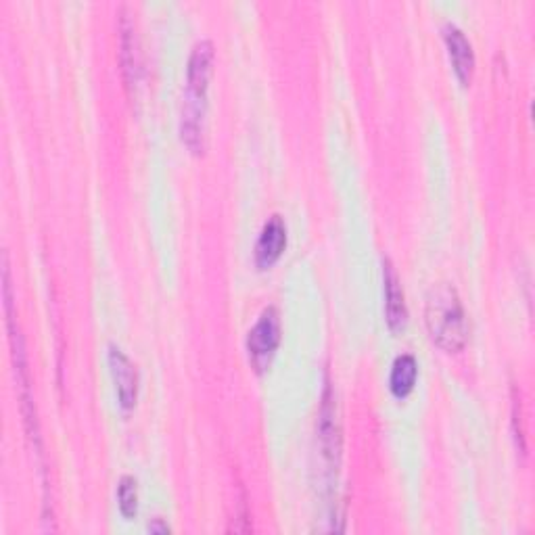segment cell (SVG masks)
I'll return each instance as SVG.
<instances>
[{"instance_id":"obj_10","label":"cell","mask_w":535,"mask_h":535,"mask_svg":"<svg viewBox=\"0 0 535 535\" xmlns=\"http://www.w3.org/2000/svg\"><path fill=\"white\" fill-rule=\"evenodd\" d=\"M416 377H418V364L414 356L402 354L395 358L391 366V377H389V387L395 398H406V395L414 389Z\"/></svg>"},{"instance_id":"obj_5","label":"cell","mask_w":535,"mask_h":535,"mask_svg":"<svg viewBox=\"0 0 535 535\" xmlns=\"http://www.w3.org/2000/svg\"><path fill=\"white\" fill-rule=\"evenodd\" d=\"M441 34H444L450 61L454 65V72L460 84L469 86L473 80V72H475V53H473L471 40L464 36V32L456 26V23H446Z\"/></svg>"},{"instance_id":"obj_6","label":"cell","mask_w":535,"mask_h":535,"mask_svg":"<svg viewBox=\"0 0 535 535\" xmlns=\"http://www.w3.org/2000/svg\"><path fill=\"white\" fill-rule=\"evenodd\" d=\"M109 366L115 381V391H118V400L124 410L134 408L136 395H138V372L130 358L120 350V347H109Z\"/></svg>"},{"instance_id":"obj_11","label":"cell","mask_w":535,"mask_h":535,"mask_svg":"<svg viewBox=\"0 0 535 535\" xmlns=\"http://www.w3.org/2000/svg\"><path fill=\"white\" fill-rule=\"evenodd\" d=\"M118 504L122 515L126 519L134 517L136 510H138V487H136V479L134 477H122L120 485H118Z\"/></svg>"},{"instance_id":"obj_1","label":"cell","mask_w":535,"mask_h":535,"mask_svg":"<svg viewBox=\"0 0 535 535\" xmlns=\"http://www.w3.org/2000/svg\"><path fill=\"white\" fill-rule=\"evenodd\" d=\"M214 44L199 40L189 57L186 67V92L180 113L182 143L195 155L205 151V115H207V90L212 80Z\"/></svg>"},{"instance_id":"obj_8","label":"cell","mask_w":535,"mask_h":535,"mask_svg":"<svg viewBox=\"0 0 535 535\" xmlns=\"http://www.w3.org/2000/svg\"><path fill=\"white\" fill-rule=\"evenodd\" d=\"M383 285H385V316L391 331H402L408 322V308L400 276L389 260L383 262Z\"/></svg>"},{"instance_id":"obj_9","label":"cell","mask_w":535,"mask_h":535,"mask_svg":"<svg viewBox=\"0 0 535 535\" xmlns=\"http://www.w3.org/2000/svg\"><path fill=\"white\" fill-rule=\"evenodd\" d=\"M120 57H122V69L126 76V86L130 90L138 88L141 82V51H138V36L134 21L122 13L120 19Z\"/></svg>"},{"instance_id":"obj_4","label":"cell","mask_w":535,"mask_h":535,"mask_svg":"<svg viewBox=\"0 0 535 535\" xmlns=\"http://www.w3.org/2000/svg\"><path fill=\"white\" fill-rule=\"evenodd\" d=\"M318 446L329 471H337L335 467H339V456H341V425L331 383H327V389H324L322 395L320 418H318Z\"/></svg>"},{"instance_id":"obj_3","label":"cell","mask_w":535,"mask_h":535,"mask_svg":"<svg viewBox=\"0 0 535 535\" xmlns=\"http://www.w3.org/2000/svg\"><path fill=\"white\" fill-rule=\"evenodd\" d=\"M278 343H281V316H278L276 308H266L247 335L251 364L258 370H264L270 364Z\"/></svg>"},{"instance_id":"obj_12","label":"cell","mask_w":535,"mask_h":535,"mask_svg":"<svg viewBox=\"0 0 535 535\" xmlns=\"http://www.w3.org/2000/svg\"><path fill=\"white\" fill-rule=\"evenodd\" d=\"M151 533H168L170 531V527L164 523V521H161V519H155L153 523H149V527H147Z\"/></svg>"},{"instance_id":"obj_2","label":"cell","mask_w":535,"mask_h":535,"mask_svg":"<svg viewBox=\"0 0 535 535\" xmlns=\"http://www.w3.org/2000/svg\"><path fill=\"white\" fill-rule=\"evenodd\" d=\"M425 324L431 339L446 352H460L469 339V318L458 291L452 285H437L427 295Z\"/></svg>"},{"instance_id":"obj_7","label":"cell","mask_w":535,"mask_h":535,"mask_svg":"<svg viewBox=\"0 0 535 535\" xmlns=\"http://www.w3.org/2000/svg\"><path fill=\"white\" fill-rule=\"evenodd\" d=\"M287 247V226L281 216H272L262 226L260 239L255 243V264L260 268L274 266Z\"/></svg>"}]
</instances>
